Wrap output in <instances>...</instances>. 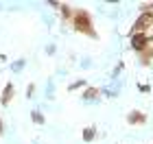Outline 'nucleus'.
Wrapping results in <instances>:
<instances>
[{"label":"nucleus","mask_w":153,"mask_h":144,"mask_svg":"<svg viewBox=\"0 0 153 144\" xmlns=\"http://www.w3.org/2000/svg\"><path fill=\"white\" fill-rule=\"evenodd\" d=\"M151 26H153V13H140L134 20V26H131L129 35H134V33H149Z\"/></svg>","instance_id":"2"},{"label":"nucleus","mask_w":153,"mask_h":144,"mask_svg":"<svg viewBox=\"0 0 153 144\" xmlns=\"http://www.w3.org/2000/svg\"><path fill=\"white\" fill-rule=\"evenodd\" d=\"M151 59H153V37H149L147 48H144V50L140 52V61H142V66H147Z\"/></svg>","instance_id":"7"},{"label":"nucleus","mask_w":153,"mask_h":144,"mask_svg":"<svg viewBox=\"0 0 153 144\" xmlns=\"http://www.w3.org/2000/svg\"><path fill=\"white\" fill-rule=\"evenodd\" d=\"M151 37H153V33H151Z\"/></svg>","instance_id":"15"},{"label":"nucleus","mask_w":153,"mask_h":144,"mask_svg":"<svg viewBox=\"0 0 153 144\" xmlns=\"http://www.w3.org/2000/svg\"><path fill=\"white\" fill-rule=\"evenodd\" d=\"M33 92H35V85H29V87H26V96H29V98H33Z\"/></svg>","instance_id":"13"},{"label":"nucleus","mask_w":153,"mask_h":144,"mask_svg":"<svg viewBox=\"0 0 153 144\" xmlns=\"http://www.w3.org/2000/svg\"><path fill=\"white\" fill-rule=\"evenodd\" d=\"M81 140H83V142H94V140H96V127H94V125L85 127V129L81 131Z\"/></svg>","instance_id":"8"},{"label":"nucleus","mask_w":153,"mask_h":144,"mask_svg":"<svg viewBox=\"0 0 153 144\" xmlns=\"http://www.w3.org/2000/svg\"><path fill=\"white\" fill-rule=\"evenodd\" d=\"M127 125H134V127H142V125H147V114L138 112V109L129 112V114H127Z\"/></svg>","instance_id":"4"},{"label":"nucleus","mask_w":153,"mask_h":144,"mask_svg":"<svg viewBox=\"0 0 153 144\" xmlns=\"http://www.w3.org/2000/svg\"><path fill=\"white\" fill-rule=\"evenodd\" d=\"M59 11H61V20H66V22H70V20H72V13H74V9H72L70 4L61 2V4H59Z\"/></svg>","instance_id":"9"},{"label":"nucleus","mask_w":153,"mask_h":144,"mask_svg":"<svg viewBox=\"0 0 153 144\" xmlns=\"http://www.w3.org/2000/svg\"><path fill=\"white\" fill-rule=\"evenodd\" d=\"M140 13H153V2H142L140 4Z\"/></svg>","instance_id":"12"},{"label":"nucleus","mask_w":153,"mask_h":144,"mask_svg":"<svg viewBox=\"0 0 153 144\" xmlns=\"http://www.w3.org/2000/svg\"><path fill=\"white\" fill-rule=\"evenodd\" d=\"M31 120L35 122V125H44V122H46V118L42 116V112H37V109H35V112H31Z\"/></svg>","instance_id":"10"},{"label":"nucleus","mask_w":153,"mask_h":144,"mask_svg":"<svg viewBox=\"0 0 153 144\" xmlns=\"http://www.w3.org/2000/svg\"><path fill=\"white\" fill-rule=\"evenodd\" d=\"M70 24H72V29H74L76 33H81V35H88L90 39H99V33L94 31L92 16H90L85 9H74Z\"/></svg>","instance_id":"1"},{"label":"nucleus","mask_w":153,"mask_h":144,"mask_svg":"<svg viewBox=\"0 0 153 144\" xmlns=\"http://www.w3.org/2000/svg\"><path fill=\"white\" fill-rule=\"evenodd\" d=\"M101 96V90L99 87H94V85H88L85 90H83V94H81V98L85 100V103H92V100H96Z\"/></svg>","instance_id":"6"},{"label":"nucleus","mask_w":153,"mask_h":144,"mask_svg":"<svg viewBox=\"0 0 153 144\" xmlns=\"http://www.w3.org/2000/svg\"><path fill=\"white\" fill-rule=\"evenodd\" d=\"M4 131V127H2V120H0V133H2Z\"/></svg>","instance_id":"14"},{"label":"nucleus","mask_w":153,"mask_h":144,"mask_svg":"<svg viewBox=\"0 0 153 144\" xmlns=\"http://www.w3.org/2000/svg\"><path fill=\"white\" fill-rule=\"evenodd\" d=\"M79 87H88L85 79H76L74 83H70V85H68V90H70V92H74V90H79Z\"/></svg>","instance_id":"11"},{"label":"nucleus","mask_w":153,"mask_h":144,"mask_svg":"<svg viewBox=\"0 0 153 144\" xmlns=\"http://www.w3.org/2000/svg\"><path fill=\"white\" fill-rule=\"evenodd\" d=\"M13 94H16V87H13V83H7L4 90H2V96H0V105H2V107H9Z\"/></svg>","instance_id":"5"},{"label":"nucleus","mask_w":153,"mask_h":144,"mask_svg":"<svg viewBox=\"0 0 153 144\" xmlns=\"http://www.w3.org/2000/svg\"><path fill=\"white\" fill-rule=\"evenodd\" d=\"M147 42H149V33H134V35H129V46L138 55L147 48Z\"/></svg>","instance_id":"3"}]
</instances>
